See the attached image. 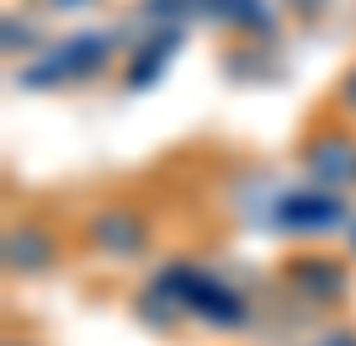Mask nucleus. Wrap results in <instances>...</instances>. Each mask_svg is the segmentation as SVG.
Instances as JSON below:
<instances>
[{
  "label": "nucleus",
  "mask_w": 356,
  "mask_h": 346,
  "mask_svg": "<svg viewBox=\"0 0 356 346\" xmlns=\"http://www.w3.org/2000/svg\"><path fill=\"white\" fill-rule=\"evenodd\" d=\"M149 283L160 288L165 299H176V309L186 320H202L213 331H245L250 325V299L234 283H223L218 272L197 267V261H165Z\"/></svg>",
  "instance_id": "f257e3e1"
},
{
  "label": "nucleus",
  "mask_w": 356,
  "mask_h": 346,
  "mask_svg": "<svg viewBox=\"0 0 356 346\" xmlns=\"http://www.w3.org/2000/svg\"><path fill=\"white\" fill-rule=\"evenodd\" d=\"M112 54H118V38H112V32H74L64 43H54L48 54H38V59L16 75V86H27V91L80 86V80L102 75L106 64H112Z\"/></svg>",
  "instance_id": "f03ea898"
},
{
  "label": "nucleus",
  "mask_w": 356,
  "mask_h": 346,
  "mask_svg": "<svg viewBox=\"0 0 356 346\" xmlns=\"http://www.w3.org/2000/svg\"><path fill=\"white\" fill-rule=\"evenodd\" d=\"M351 203L346 192H325V187H293L271 203V229L277 235H303V240H325V235H341L351 229Z\"/></svg>",
  "instance_id": "7ed1b4c3"
},
{
  "label": "nucleus",
  "mask_w": 356,
  "mask_h": 346,
  "mask_svg": "<svg viewBox=\"0 0 356 346\" xmlns=\"http://www.w3.org/2000/svg\"><path fill=\"white\" fill-rule=\"evenodd\" d=\"M298 166H303V181L325 187V192H356V134L341 123L314 128L298 144Z\"/></svg>",
  "instance_id": "20e7f679"
},
{
  "label": "nucleus",
  "mask_w": 356,
  "mask_h": 346,
  "mask_svg": "<svg viewBox=\"0 0 356 346\" xmlns=\"http://www.w3.org/2000/svg\"><path fill=\"white\" fill-rule=\"evenodd\" d=\"M86 245L96 256H112V261H138L149 256V245H154V229L138 208L128 203H106L86 219Z\"/></svg>",
  "instance_id": "39448f33"
},
{
  "label": "nucleus",
  "mask_w": 356,
  "mask_h": 346,
  "mask_svg": "<svg viewBox=\"0 0 356 346\" xmlns=\"http://www.w3.org/2000/svg\"><path fill=\"white\" fill-rule=\"evenodd\" d=\"M59 256H64L59 235L38 219H22V224L6 229V272L11 277H43V272L59 267Z\"/></svg>",
  "instance_id": "423d86ee"
},
{
  "label": "nucleus",
  "mask_w": 356,
  "mask_h": 346,
  "mask_svg": "<svg viewBox=\"0 0 356 346\" xmlns=\"http://www.w3.org/2000/svg\"><path fill=\"white\" fill-rule=\"evenodd\" d=\"M287 288L303 304H346L351 299V267L335 256H293L287 261Z\"/></svg>",
  "instance_id": "0eeeda50"
},
{
  "label": "nucleus",
  "mask_w": 356,
  "mask_h": 346,
  "mask_svg": "<svg viewBox=\"0 0 356 346\" xmlns=\"http://www.w3.org/2000/svg\"><path fill=\"white\" fill-rule=\"evenodd\" d=\"M181 32H186V27H170V22H165L154 38H144V43L134 48V59H128V70H122L128 91H149V86H160L165 64L181 54Z\"/></svg>",
  "instance_id": "6e6552de"
},
{
  "label": "nucleus",
  "mask_w": 356,
  "mask_h": 346,
  "mask_svg": "<svg viewBox=\"0 0 356 346\" xmlns=\"http://www.w3.org/2000/svg\"><path fill=\"white\" fill-rule=\"evenodd\" d=\"M213 22L245 32V38H266L277 27V0H213Z\"/></svg>",
  "instance_id": "1a4fd4ad"
},
{
  "label": "nucleus",
  "mask_w": 356,
  "mask_h": 346,
  "mask_svg": "<svg viewBox=\"0 0 356 346\" xmlns=\"http://www.w3.org/2000/svg\"><path fill=\"white\" fill-rule=\"evenodd\" d=\"M149 22H170V27H186L197 16H213V0H144Z\"/></svg>",
  "instance_id": "9d476101"
},
{
  "label": "nucleus",
  "mask_w": 356,
  "mask_h": 346,
  "mask_svg": "<svg viewBox=\"0 0 356 346\" xmlns=\"http://www.w3.org/2000/svg\"><path fill=\"white\" fill-rule=\"evenodd\" d=\"M335 102H341V112H346V118H356V64L341 75V86H335Z\"/></svg>",
  "instance_id": "9b49d317"
},
{
  "label": "nucleus",
  "mask_w": 356,
  "mask_h": 346,
  "mask_svg": "<svg viewBox=\"0 0 356 346\" xmlns=\"http://www.w3.org/2000/svg\"><path fill=\"white\" fill-rule=\"evenodd\" d=\"M319 346H356V336L351 331H325V336H319Z\"/></svg>",
  "instance_id": "f8f14e48"
},
{
  "label": "nucleus",
  "mask_w": 356,
  "mask_h": 346,
  "mask_svg": "<svg viewBox=\"0 0 356 346\" xmlns=\"http://www.w3.org/2000/svg\"><path fill=\"white\" fill-rule=\"evenodd\" d=\"M54 6H86V0H54Z\"/></svg>",
  "instance_id": "ddd939ff"
},
{
  "label": "nucleus",
  "mask_w": 356,
  "mask_h": 346,
  "mask_svg": "<svg viewBox=\"0 0 356 346\" xmlns=\"http://www.w3.org/2000/svg\"><path fill=\"white\" fill-rule=\"evenodd\" d=\"M346 235H351V251H356V224H351V229H346Z\"/></svg>",
  "instance_id": "4468645a"
},
{
  "label": "nucleus",
  "mask_w": 356,
  "mask_h": 346,
  "mask_svg": "<svg viewBox=\"0 0 356 346\" xmlns=\"http://www.w3.org/2000/svg\"><path fill=\"white\" fill-rule=\"evenodd\" d=\"M6 346H32V341H6Z\"/></svg>",
  "instance_id": "2eb2a0df"
}]
</instances>
